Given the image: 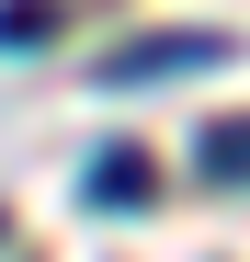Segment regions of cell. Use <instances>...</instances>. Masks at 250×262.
I'll return each instance as SVG.
<instances>
[{
  "label": "cell",
  "mask_w": 250,
  "mask_h": 262,
  "mask_svg": "<svg viewBox=\"0 0 250 262\" xmlns=\"http://www.w3.org/2000/svg\"><path fill=\"white\" fill-rule=\"evenodd\" d=\"M193 171H205V183H250V125H205V137H193Z\"/></svg>",
  "instance_id": "3"
},
{
  "label": "cell",
  "mask_w": 250,
  "mask_h": 262,
  "mask_svg": "<svg viewBox=\"0 0 250 262\" xmlns=\"http://www.w3.org/2000/svg\"><path fill=\"white\" fill-rule=\"evenodd\" d=\"M148 183H159V171H148V148H125V137L91 160V205H148Z\"/></svg>",
  "instance_id": "2"
},
{
  "label": "cell",
  "mask_w": 250,
  "mask_h": 262,
  "mask_svg": "<svg viewBox=\"0 0 250 262\" xmlns=\"http://www.w3.org/2000/svg\"><path fill=\"white\" fill-rule=\"evenodd\" d=\"M228 46L216 34H137V46H114L103 57V80H159V69H216Z\"/></svg>",
  "instance_id": "1"
},
{
  "label": "cell",
  "mask_w": 250,
  "mask_h": 262,
  "mask_svg": "<svg viewBox=\"0 0 250 262\" xmlns=\"http://www.w3.org/2000/svg\"><path fill=\"white\" fill-rule=\"evenodd\" d=\"M57 23H68L57 0H0V46H46Z\"/></svg>",
  "instance_id": "4"
}]
</instances>
